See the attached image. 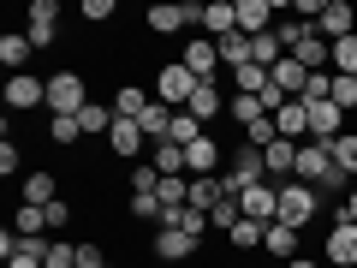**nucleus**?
<instances>
[{
    "label": "nucleus",
    "instance_id": "b1692460",
    "mask_svg": "<svg viewBox=\"0 0 357 268\" xmlns=\"http://www.w3.org/2000/svg\"><path fill=\"white\" fill-rule=\"evenodd\" d=\"M262 232H268V227H256V221H238V227L227 232V251H232V256H244V251L256 256V251H262Z\"/></svg>",
    "mask_w": 357,
    "mask_h": 268
},
{
    "label": "nucleus",
    "instance_id": "7ed1b4c3",
    "mask_svg": "<svg viewBox=\"0 0 357 268\" xmlns=\"http://www.w3.org/2000/svg\"><path fill=\"white\" fill-rule=\"evenodd\" d=\"M89 107V84L77 66H60V72L48 77V114H84Z\"/></svg>",
    "mask_w": 357,
    "mask_h": 268
},
{
    "label": "nucleus",
    "instance_id": "4c0bfd02",
    "mask_svg": "<svg viewBox=\"0 0 357 268\" xmlns=\"http://www.w3.org/2000/svg\"><path fill=\"white\" fill-rule=\"evenodd\" d=\"M18 167H24V149H18L13 137H0V179H13Z\"/></svg>",
    "mask_w": 357,
    "mask_h": 268
},
{
    "label": "nucleus",
    "instance_id": "cd10ccee",
    "mask_svg": "<svg viewBox=\"0 0 357 268\" xmlns=\"http://www.w3.org/2000/svg\"><path fill=\"white\" fill-rule=\"evenodd\" d=\"M280 60H286V48H280L274 30H268V36H250V66H268V72H274Z\"/></svg>",
    "mask_w": 357,
    "mask_h": 268
},
{
    "label": "nucleus",
    "instance_id": "c9c22d12",
    "mask_svg": "<svg viewBox=\"0 0 357 268\" xmlns=\"http://www.w3.org/2000/svg\"><path fill=\"white\" fill-rule=\"evenodd\" d=\"M42 268H77V244H72V239H54V244H48V262H42Z\"/></svg>",
    "mask_w": 357,
    "mask_h": 268
},
{
    "label": "nucleus",
    "instance_id": "37998d69",
    "mask_svg": "<svg viewBox=\"0 0 357 268\" xmlns=\"http://www.w3.org/2000/svg\"><path fill=\"white\" fill-rule=\"evenodd\" d=\"M107 268H119V262H107Z\"/></svg>",
    "mask_w": 357,
    "mask_h": 268
},
{
    "label": "nucleus",
    "instance_id": "a19ab883",
    "mask_svg": "<svg viewBox=\"0 0 357 268\" xmlns=\"http://www.w3.org/2000/svg\"><path fill=\"white\" fill-rule=\"evenodd\" d=\"M286 268H316V262H310V256H292V262H286Z\"/></svg>",
    "mask_w": 357,
    "mask_h": 268
},
{
    "label": "nucleus",
    "instance_id": "4468645a",
    "mask_svg": "<svg viewBox=\"0 0 357 268\" xmlns=\"http://www.w3.org/2000/svg\"><path fill=\"white\" fill-rule=\"evenodd\" d=\"M345 107H333V102H310V143H333V137H345Z\"/></svg>",
    "mask_w": 357,
    "mask_h": 268
},
{
    "label": "nucleus",
    "instance_id": "bb28decb",
    "mask_svg": "<svg viewBox=\"0 0 357 268\" xmlns=\"http://www.w3.org/2000/svg\"><path fill=\"white\" fill-rule=\"evenodd\" d=\"M268 107H262V96H244V89H232L227 96V119H238V126H250V119H262Z\"/></svg>",
    "mask_w": 357,
    "mask_h": 268
},
{
    "label": "nucleus",
    "instance_id": "e433bc0d",
    "mask_svg": "<svg viewBox=\"0 0 357 268\" xmlns=\"http://www.w3.org/2000/svg\"><path fill=\"white\" fill-rule=\"evenodd\" d=\"M333 107H345V114H357V77H333Z\"/></svg>",
    "mask_w": 357,
    "mask_h": 268
},
{
    "label": "nucleus",
    "instance_id": "2eb2a0df",
    "mask_svg": "<svg viewBox=\"0 0 357 268\" xmlns=\"http://www.w3.org/2000/svg\"><path fill=\"white\" fill-rule=\"evenodd\" d=\"M262 161H268V185H286V179L298 173V143H286V137H274L262 149Z\"/></svg>",
    "mask_w": 357,
    "mask_h": 268
},
{
    "label": "nucleus",
    "instance_id": "39448f33",
    "mask_svg": "<svg viewBox=\"0 0 357 268\" xmlns=\"http://www.w3.org/2000/svg\"><path fill=\"white\" fill-rule=\"evenodd\" d=\"M191 256H203V239H191V232H178V227H155V239H149V262L155 268L191 262Z\"/></svg>",
    "mask_w": 357,
    "mask_h": 268
},
{
    "label": "nucleus",
    "instance_id": "5701e85b",
    "mask_svg": "<svg viewBox=\"0 0 357 268\" xmlns=\"http://www.w3.org/2000/svg\"><path fill=\"white\" fill-rule=\"evenodd\" d=\"M149 167H155L161 179H185V149H178V143H155Z\"/></svg>",
    "mask_w": 357,
    "mask_h": 268
},
{
    "label": "nucleus",
    "instance_id": "6ab92c4d",
    "mask_svg": "<svg viewBox=\"0 0 357 268\" xmlns=\"http://www.w3.org/2000/svg\"><path fill=\"white\" fill-rule=\"evenodd\" d=\"M30 54H36V42H30L24 30H6V36H0V66H13V72H30Z\"/></svg>",
    "mask_w": 357,
    "mask_h": 268
},
{
    "label": "nucleus",
    "instance_id": "6e6552de",
    "mask_svg": "<svg viewBox=\"0 0 357 268\" xmlns=\"http://www.w3.org/2000/svg\"><path fill=\"white\" fill-rule=\"evenodd\" d=\"M24 36L36 42V48H54V42H60V6H54V0H30Z\"/></svg>",
    "mask_w": 357,
    "mask_h": 268
},
{
    "label": "nucleus",
    "instance_id": "9d476101",
    "mask_svg": "<svg viewBox=\"0 0 357 268\" xmlns=\"http://www.w3.org/2000/svg\"><path fill=\"white\" fill-rule=\"evenodd\" d=\"M316 36H321V42H345V36H357V13H351V0H328V6H321Z\"/></svg>",
    "mask_w": 357,
    "mask_h": 268
},
{
    "label": "nucleus",
    "instance_id": "a211bd4d",
    "mask_svg": "<svg viewBox=\"0 0 357 268\" xmlns=\"http://www.w3.org/2000/svg\"><path fill=\"white\" fill-rule=\"evenodd\" d=\"M143 30H149L155 42H161V36H178V30H185V6H167V0H155L149 13H143Z\"/></svg>",
    "mask_w": 357,
    "mask_h": 268
},
{
    "label": "nucleus",
    "instance_id": "f704fd0d",
    "mask_svg": "<svg viewBox=\"0 0 357 268\" xmlns=\"http://www.w3.org/2000/svg\"><path fill=\"white\" fill-rule=\"evenodd\" d=\"M114 18H119V6H114V0H84V24H96V30H102V24H114Z\"/></svg>",
    "mask_w": 357,
    "mask_h": 268
},
{
    "label": "nucleus",
    "instance_id": "ea45409f",
    "mask_svg": "<svg viewBox=\"0 0 357 268\" xmlns=\"http://www.w3.org/2000/svg\"><path fill=\"white\" fill-rule=\"evenodd\" d=\"M131 191H161V173H155L149 161H137L131 167Z\"/></svg>",
    "mask_w": 357,
    "mask_h": 268
},
{
    "label": "nucleus",
    "instance_id": "f257e3e1",
    "mask_svg": "<svg viewBox=\"0 0 357 268\" xmlns=\"http://www.w3.org/2000/svg\"><path fill=\"white\" fill-rule=\"evenodd\" d=\"M321 215H328V203H321L316 185H304V179H286V185H280V227L310 232Z\"/></svg>",
    "mask_w": 357,
    "mask_h": 268
},
{
    "label": "nucleus",
    "instance_id": "58836bf2",
    "mask_svg": "<svg viewBox=\"0 0 357 268\" xmlns=\"http://www.w3.org/2000/svg\"><path fill=\"white\" fill-rule=\"evenodd\" d=\"M77 268H107V251L96 239H77Z\"/></svg>",
    "mask_w": 357,
    "mask_h": 268
},
{
    "label": "nucleus",
    "instance_id": "412c9836",
    "mask_svg": "<svg viewBox=\"0 0 357 268\" xmlns=\"http://www.w3.org/2000/svg\"><path fill=\"white\" fill-rule=\"evenodd\" d=\"M48 143H54V149H77V143H84L77 114H48Z\"/></svg>",
    "mask_w": 357,
    "mask_h": 268
},
{
    "label": "nucleus",
    "instance_id": "aec40b11",
    "mask_svg": "<svg viewBox=\"0 0 357 268\" xmlns=\"http://www.w3.org/2000/svg\"><path fill=\"white\" fill-rule=\"evenodd\" d=\"M13 232H18V239H54V232H48V209L18 203V209H13Z\"/></svg>",
    "mask_w": 357,
    "mask_h": 268
},
{
    "label": "nucleus",
    "instance_id": "7c9ffc66",
    "mask_svg": "<svg viewBox=\"0 0 357 268\" xmlns=\"http://www.w3.org/2000/svg\"><path fill=\"white\" fill-rule=\"evenodd\" d=\"M268 84H274V77H268V66H238V72H232V89H244V96H262Z\"/></svg>",
    "mask_w": 357,
    "mask_h": 268
},
{
    "label": "nucleus",
    "instance_id": "c756f323",
    "mask_svg": "<svg viewBox=\"0 0 357 268\" xmlns=\"http://www.w3.org/2000/svg\"><path fill=\"white\" fill-rule=\"evenodd\" d=\"M126 215H131V221H155V227H161V197H155V191H131V197H126Z\"/></svg>",
    "mask_w": 357,
    "mask_h": 268
},
{
    "label": "nucleus",
    "instance_id": "f3484780",
    "mask_svg": "<svg viewBox=\"0 0 357 268\" xmlns=\"http://www.w3.org/2000/svg\"><path fill=\"white\" fill-rule=\"evenodd\" d=\"M185 114H191L197 126L208 131V119H220V114H227V96H220V84H197V96L185 102Z\"/></svg>",
    "mask_w": 357,
    "mask_h": 268
},
{
    "label": "nucleus",
    "instance_id": "9b49d317",
    "mask_svg": "<svg viewBox=\"0 0 357 268\" xmlns=\"http://www.w3.org/2000/svg\"><path fill=\"white\" fill-rule=\"evenodd\" d=\"M321 256H328L333 268H357V227H351V221H333V227H328Z\"/></svg>",
    "mask_w": 357,
    "mask_h": 268
},
{
    "label": "nucleus",
    "instance_id": "79ce46f5",
    "mask_svg": "<svg viewBox=\"0 0 357 268\" xmlns=\"http://www.w3.org/2000/svg\"><path fill=\"white\" fill-rule=\"evenodd\" d=\"M351 13H357V0H351Z\"/></svg>",
    "mask_w": 357,
    "mask_h": 268
},
{
    "label": "nucleus",
    "instance_id": "c85d7f7f",
    "mask_svg": "<svg viewBox=\"0 0 357 268\" xmlns=\"http://www.w3.org/2000/svg\"><path fill=\"white\" fill-rule=\"evenodd\" d=\"M220 48V66H227V72H238V66H250V36H238V30H232L227 42H215Z\"/></svg>",
    "mask_w": 357,
    "mask_h": 268
},
{
    "label": "nucleus",
    "instance_id": "dca6fc26",
    "mask_svg": "<svg viewBox=\"0 0 357 268\" xmlns=\"http://www.w3.org/2000/svg\"><path fill=\"white\" fill-rule=\"evenodd\" d=\"M18 191H24V203H36V209H48L54 197H66L54 167H36V173H24V185H18Z\"/></svg>",
    "mask_w": 357,
    "mask_h": 268
},
{
    "label": "nucleus",
    "instance_id": "f03ea898",
    "mask_svg": "<svg viewBox=\"0 0 357 268\" xmlns=\"http://www.w3.org/2000/svg\"><path fill=\"white\" fill-rule=\"evenodd\" d=\"M0 102H6V114H48V77H36V72H6Z\"/></svg>",
    "mask_w": 357,
    "mask_h": 268
},
{
    "label": "nucleus",
    "instance_id": "473e14b6",
    "mask_svg": "<svg viewBox=\"0 0 357 268\" xmlns=\"http://www.w3.org/2000/svg\"><path fill=\"white\" fill-rule=\"evenodd\" d=\"M197 137H203V126H197L191 114H173V131H167V143H178V149H191Z\"/></svg>",
    "mask_w": 357,
    "mask_h": 268
},
{
    "label": "nucleus",
    "instance_id": "393cba45",
    "mask_svg": "<svg viewBox=\"0 0 357 268\" xmlns=\"http://www.w3.org/2000/svg\"><path fill=\"white\" fill-rule=\"evenodd\" d=\"M328 155H333V167H340L345 179H357V126L345 131V137H333V143H328Z\"/></svg>",
    "mask_w": 357,
    "mask_h": 268
},
{
    "label": "nucleus",
    "instance_id": "72a5a7b5",
    "mask_svg": "<svg viewBox=\"0 0 357 268\" xmlns=\"http://www.w3.org/2000/svg\"><path fill=\"white\" fill-rule=\"evenodd\" d=\"M72 215H77V209H72V197H54V203H48V232H54V239H66Z\"/></svg>",
    "mask_w": 357,
    "mask_h": 268
},
{
    "label": "nucleus",
    "instance_id": "1a4fd4ad",
    "mask_svg": "<svg viewBox=\"0 0 357 268\" xmlns=\"http://www.w3.org/2000/svg\"><path fill=\"white\" fill-rule=\"evenodd\" d=\"M220 161H227V155H220L215 131H203V137H197L191 149H185V173H191V179H220V173H227Z\"/></svg>",
    "mask_w": 357,
    "mask_h": 268
},
{
    "label": "nucleus",
    "instance_id": "f8f14e48",
    "mask_svg": "<svg viewBox=\"0 0 357 268\" xmlns=\"http://www.w3.org/2000/svg\"><path fill=\"white\" fill-rule=\"evenodd\" d=\"M328 173H333V155H328V143H298V173L292 179H304V185H328Z\"/></svg>",
    "mask_w": 357,
    "mask_h": 268
},
{
    "label": "nucleus",
    "instance_id": "0eeeda50",
    "mask_svg": "<svg viewBox=\"0 0 357 268\" xmlns=\"http://www.w3.org/2000/svg\"><path fill=\"white\" fill-rule=\"evenodd\" d=\"M238 215L256 221V227H274V221H280V185H250V191L238 197Z\"/></svg>",
    "mask_w": 357,
    "mask_h": 268
},
{
    "label": "nucleus",
    "instance_id": "ddd939ff",
    "mask_svg": "<svg viewBox=\"0 0 357 268\" xmlns=\"http://www.w3.org/2000/svg\"><path fill=\"white\" fill-rule=\"evenodd\" d=\"M143 143H149V137H143L137 119H114V131H107V155H114V161H131V167H137Z\"/></svg>",
    "mask_w": 357,
    "mask_h": 268
},
{
    "label": "nucleus",
    "instance_id": "a878e982",
    "mask_svg": "<svg viewBox=\"0 0 357 268\" xmlns=\"http://www.w3.org/2000/svg\"><path fill=\"white\" fill-rule=\"evenodd\" d=\"M268 77H274V84H280L286 96H304V84H310V72H304V66L292 60V54H286V60L274 66V72H268Z\"/></svg>",
    "mask_w": 357,
    "mask_h": 268
},
{
    "label": "nucleus",
    "instance_id": "423d86ee",
    "mask_svg": "<svg viewBox=\"0 0 357 268\" xmlns=\"http://www.w3.org/2000/svg\"><path fill=\"white\" fill-rule=\"evenodd\" d=\"M178 66H185V72H191L197 84H215V77L227 72V66H220V48H215L208 36H191V42H185V54H178Z\"/></svg>",
    "mask_w": 357,
    "mask_h": 268
},
{
    "label": "nucleus",
    "instance_id": "20e7f679",
    "mask_svg": "<svg viewBox=\"0 0 357 268\" xmlns=\"http://www.w3.org/2000/svg\"><path fill=\"white\" fill-rule=\"evenodd\" d=\"M197 96V77L185 72L178 60H167V66H155V102L161 107H173V114H185V102Z\"/></svg>",
    "mask_w": 357,
    "mask_h": 268
},
{
    "label": "nucleus",
    "instance_id": "4be33fe9",
    "mask_svg": "<svg viewBox=\"0 0 357 268\" xmlns=\"http://www.w3.org/2000/svg\"><path fill=\"white\" fill-rule=\"evenodd\" d=\"M298 239H304V232H292V227H280V221H274V227L262 232V251L280 256V262H292V256H298Z\"/></svg>",
    "mask_w": 357,
    "mask_h": 268
},
{
    "label": "nucleus",
    "instance_id": "2f4dec72",
    "mask_svg": "<svg viewBox=\"0 0 357 268\" xmlns=\"http://www.w3.org/2000/svg\"><path fill=\"white\" fill-rule=\"evenodd\" d=\"M185 203H191V209H203V215H208V209L220 203V179H191V197H185Z\"/></svg>",
    "mask_w": 357,
    "mask_h": 268
}]
</instances>
